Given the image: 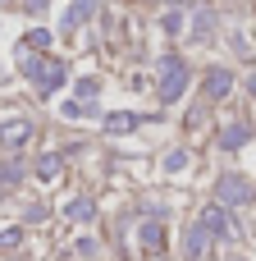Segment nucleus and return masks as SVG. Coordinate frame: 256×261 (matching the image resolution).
<instances>
[{
  "label": "nucleus",
  "instance_id": "nucleus-1",
  "mask_svg": "<svg viewBox=\"0 0 256 261\" xmlns=\"http://www.w3.org/2000/svg\"><path fill=\"white\" fill-rule=\"evenodd\" d=\"M23 73L32 78L37 96H50V92H60V83H64V73H69V69H64V60H60V55H37V60L27 55V60H23Z\"/></svg>",
  "mask_w": 256,
  "mask_h": 261
},
{
  "label": "nucleus",
  "instance_id": "nucleus-2",
  "mask_svg": "<svg viewBox=\"0 0 256 261\" xmlns=\"http://www.w3.org/2000/svg\"><path fill=\"white\" fill-rule=\"evenodd\" d=\"M188 60H179V55H160V106H179L183 101V92H188Z\"/></svg>",
  "mask_w": 256,
  "mask_h": 261
},
{
  "label": "nucleus",
  "instance_id": "nucleus-3",
  "mask_svg": "<svg viewBox=\"0 0 256 261\" xmlns=\"http://www.w3.org/2000/svg\"><path fill=\"white\" fill-rule=\"evenodd\" d=\"M256 197V184L252 179H243V174H220L215 179V206H224V211H234V206H247Z\"/></svg>",
  "mask_w": 256,
  "mask_h": 261
},
{
  "label": "nucleus",
  "instance_id": "nucleus-4",
  "mask_svg": "<svg viewBox=\"0 0 256 261\" xmlns=\"http://www.w3.org/2000/svg\"><path fill=\"white\" fill-rule=\"evenodd\" d=\"M202 229H206L211 239H238V229H234L229 211H224V206H215V202H211V206L202 211Z\"/></svg>",
  "mask_w": 256,
  "mask_h": 261
},
{
  "label": "nucleus",
  "instance_id": "nucleus-5",
  "mask_svg": "<svg viewBox=\"0 0 256 261\" xmlns=\"http://www.w3.org/2000/svg\"><path fill=\"white\" fill-rule=\"evenodd\" d=\"M32 142V124L27 119H5L0 124V147L5 151H18V147H27Z\"/></svg>",
  "mask_w": 256,
  "mask_h": 261
},
{
  "label": "nucleus",
  "instance_id": "nucleus-6",
  "mask_svg": "<svg viewBox=\"0 0 256 261\" xmlns=\"http://www.w3.org/2000/svg\"><path fill=\"white\" fill-rule=\"evenodd\" d=\"M202 92H206V101H224V96L234 92V73H229V69H206Z\"/></svg>",
  "mask_w": 256,
  "mask_h": 261
},
{
  "label": "nucleus",
  "instance_id": "nucleus-7",
  "mask_svg": "<svg viewBox=\"0 0 256 261\" xmlns=\"http://www.w3.org/2000/svg\"><path fill=\"white\" fill-rule=\"evenodd\" d=\"M211 248H215V239L197 225V229H188V239H183V261H202Z\"/></svg>",
  "mask_w": 256,
  "mask_h": 261
},
{
  "label": "nucleus",
  "instance_id": "nucleus-8",
  "mask_svg": "<svg viewBox=\"0 0 256 261\" xmlns=\"http://www.w3.org/2000/svg\"><path fill=\"white\" fill-rule=\"evenodd\" d=\"M96 9H101V0H69V9H64V32L82 28V23H87Z\"/></svg>",
  "mask_w": 256,
  "mask_h": 261
},
{
  "label": "nucleus",
  "instance_id": "nucleus-9",
  "mask_svg": "<svg viewBox=\"0 0 256 261\" xmlns=\"http://www.w3.org/2000/svg\"><path fill=\"white\" fill-rule=\"evenodd\" d=\"M133 128H142V115H133V110H115V115H105V133L124 138V133H133Z\"/></svg>",
  "mask_w": 256,
  "mask_h": 261
},
{
  "label": "nucleus",
  "instance_id": "nucleus-10",
  "mask_svg": "<svg viewBox=\"0 0 256 261\" xmlns=\"http://www.w3.org/2000/svg\"><path fill=\"white\" fill-rule=\"evenodd\" d=\"M137 243H142V252H151V257H156V252L165 248V229H160V220H147V225L137 229Z\"/></svg>",
  "mask_w": 256,
  "mask_h": 261
},
{
  "label": "nucleus",
  "instance_id": "nucleus-11",
  "mask_svg": "<svg viewBox=\"0 0 256 261\" xmlns=\"http://www.w3.org/2000/svg\"><path fill=\"white\" fill-rule=\"evenodd\" d=\"M247 138H252V128L234 119V124H224V133H220V151H238V147H243Z\"/></svg>",
  "mask_w": 256,
  "mask_h": 261
},
{
  "label": "nucleus",
  "instance_id": "nucleus-12",
  "mask_svg": "<svg viewBox=\"0 0 256 261\" xmlns=\"http://www.w3.org/2000/svg\"><path fill=\"white\" fill-rule=\"evenodd\" d=\"M92 216H96V206H92L87 197H73V202H64V220H69V225H87Z\"/></svg>",
  "mask_w": 256,
  "mask_h": 261
},
{
  "label": "nucleus",
  "instance_id": "nucleus-13",
  "mask_svg": "<svg viewBox=\"0 0 256 261\" xmlns=\"http://www.w3.org/2000/svg\"><path fill=\"white\" fill-rule=\"evenodd\" d=\"M18 184H23V165H18V161H5V165H0V197H9Z\"/></svg>",
  "mask_w": 256,
  "mask_h": 261
},
{
  "label": "nucleus",
  "instance_id": "nucleus-14",
  "mask_svg": "<svg viewBox=\"0 0 256 261\" xmlns=\"http://www.w3.org/2000/svg\"><path fill=\"white\" fill-rule=\"evenodd\" d=\"M37 174H41V179H60V174H64V156H60V151H46V156L37 161Z\"/></svg>",
  "mask_w": 256,
  "mask_h": 261
},
{
  "label": "nucleus",
  "instance_id": "nucleus-15",
  "mask_svg": "<svg viewBox=\"0 0 256 261\" xmlns=\"http://www.w3.org/2000/svg\"><path fill=\"white\" fill-rule=\"evenodd\" d=\"M96 115V101H64V119H87Z\"/></svg>",
  "mask_w": 256,
  "mask_h": 261
},
{
  "label": "nucleus",
  "instance_id": "nucleus-16",
  "mask_svg": "<svg viewBox=\"0 0 256 261\" xmlns=\"http://www.w3.org/2000/svg\"><path fill=\"white\" fill-rule=\"evenodd\" d=\"M46 46H50V32H46V28H32V32L23 37V50H46Z\"/></svg>",
  "mask_w": 256,
  "mask_h": 261
},
{
  "label": "nucleus",
  "instance_id": "nucleus-17",
  "mask_svg": "<svg viewBox=\"0 0 256 261\" xmlns=\"http://www.w3.org/2000/svg\"><path fill=\"white\" fill-rule=\"evenodd\" d=\"M188 165H192V156H188V151H169V156H165V174H183Z\"/></svg>",
  "mask_w": 256,
  "mask_h": 261
},
{
  "label": "nucleus",
  "instance_id": "nucleus-18",
  "mask_svg": "<svg viewBox=\"0 0 256 261\" xmlns=\"http://www.w3.org/2000/svg\"><path fill=\"white\" fill-rule=\"evenodd\" d=\"M73 92H78V101H96V78H82Z\"/></svg>",
  "mask_w": 256,
  "mask_h": 261
},
{
  "label": "nucleus",
  "instance_id": "nucleus-19",
  "mask_svg": "<svg viewBox=\"0 0 256 261\" xmlns=\"http://www.w3.org/2000/svg\"><path fill=\"white\" fill-rule=\"evenodd\" d=\"M18 243H23V229H14V225L0 229V248H18Z\"/></svg>",
  "mask_w": 256,
  "mask_h": 261
},
{
  "label": "nucleus",
  "instance_id": "nucleus-20",
  "mask_svg": "<svg viewBox=\"0 0 256 261\" xmlns=\"http://www.w3.org/2000/svg\"><path fill=\"white\" fill-rule=\"evenodd\" d=\"M179 28H183V14L169 9V14H165V32H179Z\"/></svg>",
  "mask_w": 256,
  "mask_h": 261
},
{
  "label": "nucleus",
  "instance_id": "nucleus-21",
  "mask_svg": "<svg viewBox=\"0 0 256 261\" xmlns=\"http://www.w3.org/2000/svg\"><path fill=\"white\" fill-rule=\"evenodd\" d=\"M46 216H50V211H46V206H41V202H37V206H27V220H37V225H41V220H46Z\"/></svg>",
  "mask_w": 256,
  "mask_h": 261
},
{
  "label": "nucleus",
  "instance_id": "nucleus-22",
  "mask_svg": "<svg viewBox=\"0 0 256 261\" xmlns=\"http://www.w3.org/2000/svg\"><path fill=\"white\" fill-rule=\"evenodd\" d=\"M23 5H27L32 14H41V9H46V0H23Z\"/></svg>",
  "mask_w": 256,
  "mask_h": 261
},
{
  "label": "nucleus",
  "instance_id": "nucleus-23",
  "mask_svg": "<svg viewBox=\"0 0 256 261\" xmlns=\"http://www.w3.org/2000/svg\"><path fill=\"white\" fill-rule=\"evenodd\" d=\"M247 92H252V101H256V73H252V78H247Z\"/></svg>",
  "mask_w": 256,
  "mask_h": 261
}]
</instances>
